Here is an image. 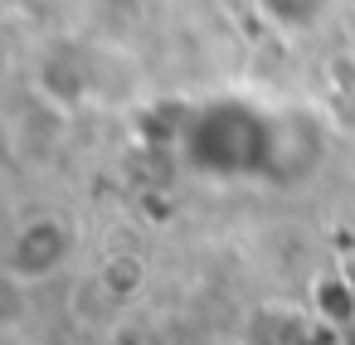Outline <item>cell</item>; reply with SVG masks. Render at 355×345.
<instances>
[{"label": "cell", "mask_w": 355, "mask_h": 345, "mask_svg": "<svg viewBox=\"0 0 355 345\" xmlns=\"http://www.w3.org/2000/svg\"><path fill=\"white\" fill-rule=\"evenodd\" d=\"M69 253H73V229L59 214H35V219H25L10 233V243H6V272H10V282L30 287V282L54 277L69 263Z\"/></svg>", "instance_id": "6da1fadb"}]
</instances>
